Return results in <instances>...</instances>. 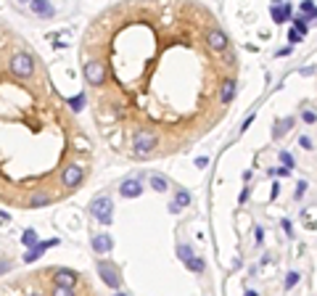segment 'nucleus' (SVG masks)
Masks as SVG:
<instances>
[{
    "label": "nucleus",
    "mask_w": 317,
    "mask_h": 296,
    "mask_svg": "<svg viewBox=\"0 0 317 296\" xmlns=\"http://www.w3.org/2000/svg\"><path fill=\"white\" fill-rule=\"evenodd\" d=\"M11 71H14L16 77H21V80H27V77H32V71H35V58H32L29 53H14L8 61Z\"/></svg>",
    "instance_id": "nucleus-1"
},
{
    "label": "nucleus",
    "mask_w": 317,
    "mask_h": 296,
    "mask_svg": "<svg viewBox=\"0 0 317 296\" xmlns=\"http://www.w3.org/2000/svg\"><path fill=\"white\" fill-rule=\"evenodd\" d=\"M90 212H93V217L98 222H103V225H111V214H114V201L108 199V196H101V199H93V204H90Z\"/></svg>",
    "instance_id": "nucleus-2"
},
{
    "label": "nucleus",
    "mask_w": 317,
    "mask_h": 296,
    "mask_svg": "<svg viewBox=\"0 0 317 296\" xmlns=\"http://www.w3.org/2000/svg\"><path fill=\"white\" fill-rule=\"evenodd\" d=\"M98 275L103 278V283H106V286H111V288H119V286H122V273H119V267H116L114 262L101 259V262H98Z\"/></svg>",
    "instance_id": "nucleus-3"
},
{
    "label": "nucleus",
    "mask_w": 317,
    "mask_h": 296,
    "mask_svg": "<svg viewBox=\"0 0 317 296\" xmlns=\"http://www.w3.org/2000/svg\"><path fill=\"white\" fill-rule=\"evenodd\" d=\"M135 154L138 156H148L153 151V146H156V135L151 133V130H140L138 135H135Z\"/></svg>",
    "instance_id": "nucleus-4"
},
{
    "label": "nucleus",
    "mask_w": 317,
    "mask_h": 296,
    "mask_svg": "<svg viewBox=\"0 0 317 296\" xmlns=\"http://www.w3.org/2000/svg\"><path fill=\"white\" fill-rule=\"evenodd\" d=\"M85 80L90 82V85H103L106 82V67H103L101 61H90V64H85Z\"/></svg>",
    "instance_id": "nucleus-5"
},
{
    "label": "nucleus",
    "mask_w": 317,
    "mask_h": 296,
    "mask_svg": "<svg viewBox=\"0 0 317 296\" xmlns=\"http://www.w3.org/2000/svg\"><path fill=\"white\" fill-rule=\"evenodd\" d=\"M77 278H80V275H77L74 270H66V267H61V270H56V273H53L56 286H61V288H74Z\"/></svg>",
    "instance_id": "nucleus-6"
},
{
    "label": "nucleus",
    "mask_w": 317,
    "mask_h": 296,
    "mask_svg": "<svg viewBox=\"0 0 317 296\" xmlns=\"http://www.w3.org/2000/svg\"><path fill=\"white\" fill-rule=\"evenodd\" d=\"M119 193L125 196V199H138V196L143 193V185H140V177H127V180L119 185Z\"/></svg>",
    "instance_id": "nucleus-7"
},
{
    "label": "nucleus",
    "mask_w": 317,
    "mask_h": 296,
    "mask_svg": "<svg viewBox=\"0 0 317 296\" xmlns=\"http://www.w3.org/2000/svg\"><path fill=\"white\" fill-rule=\"evenodd\" d=\"M206 45L219 53V50L228 48V35H225L222 29H209V32H206Z\"/></svg>",
    "instance_id": "nucleus-8"
},
{
    "label": "nucleus",
    "mask_w": 317,
    "mask_h": 296,
    "mask_svg": "<svg viewBox=\"0 0 317 296\" xmlns=\"http://www.w3.org/2000/svg\"><path fill=\"white\" fill-rule=\"evenodd\" d=\"M61 180H63V185H66V188H77V185L82 182V167H77V164H69V167L63 169Z\"/></svg>",
    "instance_id": "nucleus-9"
},
{
    "label": "nucleus",
    "mask_w": 317,
    "mask_h": 296,
    "mask_svg": "<svg viewBox=\"0 0 317 296\" xmlns=\"http://www.w3.org/2000/svg\"><path fill=\"white\" fill-rule=\"evenodd\" d=\"M270 14H273L275 24H288L291 16H294V8H291L288 3H275L273 8H270Z\"/></svg>",
    "instance_id": "nucleus-10"
},
{
    "label": "nucleus",
    "mask_w": 317,
    "mask_h": 296,
    "mask_svg": "<svg viewBox=\"0 0 317 296\" xmlns=\"http://www.w3.org/2000/svg\"><path fill=\"white\" fill-rule=\"evenodd\" d=\"M114 249V238L108 233H98V235H93V251L95 254H108Z\"/></svg>",
    "instance_id": "nucleus-11"
},
{
    "label": "nucleus",
    "mask_w": 317,
    "mask_h": 296,
    "mask_svg": "<svg viewBox=\"0 0 317 296\" xmlns=\"http://www.w3.org/2000/svg\"><path fill=\"white\" fill-rule=\"evenodd\" d=\"M48 204H50V193H48V190H35V193H32V199H29V206L32 209L48 206Z\"/></svg>",
    "instance_id": "nucleus-12"
},
{
    "label": "nucleus",
    "mask_w": 317,
    "mask_h": 296,
    "mask_svg": "<svg viewBox=\"0 0 317 296\" xmlns=\"http://www.w3.org/2000/svg\"><path fill=\"white\" fill-rule=\"evenodd\" d=\"M29 8L35 11V14H40V16H53L56 14V8L50 3H45V0H32Z\"/></svg>",
    "instance_id": "nucleus-13"
},
{
    "label": "nucleus",
    "mask_w": 317,
    "mask_h": 296,
    "mask_svg": "<svg viewBox=\"0 0 317 296\" xmlns=\"http://www.w3.org/2000/svg\"><path fill=\"white\" fill-rule=\"evenodd\" d=\"M219 98H222V103H230L232 98H235V80H225V82H222Z\"/></svg>",
    "instance_id": "nucleus-14"
},
{
    "label": "nucleus",
    "mask_w": 317,
    "mask_h": 296,
    "mask_svg": "<svg viewBox=\"0 0 317 296\" xmlns=\"http://www.w3.org/2000/svg\"><path fill=\"white\" fill-rule=\"evenodd\" d=\"M148 180H151V188L156 190V193H164V190L169 188V182H167V177H164V175H151Z\"/></svg>",
    "instance_id": "nucleus-15"
},
{
    "label": "nucleus",
    "mask_w": 317,
    "mask_h": 296,
    "mask_svg": "<svg viewBox=\"0 0 317 296\" xmlns=\"http://www.w3.org/2000/svg\"><path fill=\"white\" fill-rule=\"evenodd\" d=\"M299 11L309 19V22H312V19H317V5L312 3V0H304V3H299Z\"/></svg>",
    "instance_id": "nucleus-16"
},
{
    "label": "nucleus",
    "mask_w": 317,
    "mask_h": 296,
    "mask_svg": "<svg viewBox=\"0 0 317 296\" xmlns=\"http://www.w3.org/2000/svg\"><path fill=\"white\" fill-rule=\"evenodd\" d=\"M185 267L190 270V273H204V270H206V262H204V256H193V259L188 262Z\"/></svg>",
    "instance_id": "nucleus-17"
},
{
    "label": "nucleus",
    "mask_w": 317,
    "mask_h": 296,
    "mask_svg": "<svg viewBox=\"0 0 317 296\" xmlns=\"http://www.w3.org/2000/svg\"><path fill=\"white\" fill-rule=\"evenodd\" d=\"M21 243H24V246H29V249H35L40 241H37V233L29 228V230H24V235H21Z\"/></svg>",
    "instance_id": "nucleus-18"
},
{
    "label": "nucleus",
    "mask_w": 317,
    "mask_h": 296,
    "mask_svg": "<svg viewBox=\"0 0 317 296\" xmlns=\"http://www.w3.org/2000/svg\"><path fill=\"white\" fill-rule=\"evenodd\" d=\"M177 256H180V259H183L185 265H188V262H190L196 254H193V249L188 246V243H180V246H177Z\"/></svg>",
    "instance_id": "nucleus-19"
},
{
    "label": "nucleus",
    "mask_w": 317,
    "mask_h": 296,
    "mask_svg": "<svg viewBox=\"0 0 317 296\" xmlns=\"http://www.w3.org/2000/svg\"><path fill=\"white\" fill-rule=\"evenodd\" d=\"M291 127H294V119H291V116H288L286 122H277V124H275V133H273V137H280L283 133H288Z\"/></svg>",
    "instance_id": "nucleus-20"
},
{
    "label": "nucleus",
    "mask_w": 317,
    "mask_h": 296,
    "mask_svg": "<svg viewBox=\"0 0 317 296\" xmlns=\"http://www.w3.org/2000/svg\"><path fill=\"white\" fill-rule=\"evenodd\" d=\"M294 24H296V32H299V35H307L309 32V19L307 16H296Z\"/></svg>",
    "instance_id": "nucleus-21"
},
{
    "label": "nucleus",
    "mask_w": 317,
    "mask_h": 296,
    "mask_svg": "<svg viewBox=\"0 0 317 296\" xmlns=\"http://www.w3.org/2000/svg\"><path fill=\"white\" fill-rule=\"evenodd\" d=\"M299 280H301V275L294 270V273H288V275H286V283H283V288H286V291H291V288H294Z\"/></svg>",
    "instance_id": "nucleus-22"
},
{
    "label": "nucleus",
    "mask_w": 317,
    "mask_h": 296,
    "mask_svg": "<svg viewBox=\"0 0 317 296\" xmlns=\"http://www.w3.org/2000/svg\"><path fill=\"white\" fill-rule=\"evenodd\" d=\"M174 204H177L180 209L188 206V204H190V193H188V190H177V196H174Z\"/></svg>",
    "instance_id": "nucleus-23"
},
{
    "label": "nucleus",
    "mask_w": 317,
    "mask_h": 296,
    "mask_svg": "<svg viewBox=\"0 0 317 296\" xmlns=\"http://www.w3.org/2000/svg\"><path fill=\"white\" fill-rule=\"evenodd\" d=\"M40 254H42V249H40V246L29 249V251H27V256H24V262H29V265H32V262H37V259H40Z\"/></svg>",
    "instance_id": "nucleus-24"
},
{
    "label": "nucleus",
    "mask_w": 317,
    "mask_h": 296,
    "mask_svg": "<svg viewBox=\"0 0 317 296\" xmlns=\"http://www.w3.org/2000/svg\"><path fill=\"white\" fill-rule=\"evenodd\" d=\"M69 106H72L74 111H80L82 106H85V93H80L77 98H72V101H69Z\"/></svg>",
    "instance_id": "nucleus-25"
},
{
    "label": "nucleus",
    "mask_w": 317,
    "mask_h": 296,
    "mask_svg": "<svg viewBox=\"0 0 317 296\" xmlns=\"http://www.w3.org/2000/svg\"><path fill=\"white\" fill-rule=\"evenodd\" d=\"M280 161H283V167H286V169H294V156H291L288 151H280Z\"/></svg>",
    "instance_id": "nucleus-26"
},
{
    "label": "nucleus",
    "mask_w": 317,
    "mask_h": 296,
    "mask_svg": "<svg viewBox=\"0 0 317 296\" xmlns=\"http://www.w3.org/2000/svg\"><path fill=\"white\" fill-rule=\"evenodd\" d=\"M301 119L307 122V124H315L317 122V114H315V111H309V109H304L301 111Z\"/></svg>",
    "instance_id": "nucleus-27"
},
{
    "label": "nucleus",
    "mask_w": 317,
    "mask_h": 296,
    "mask_svg": "<svg viewBox=\"0 0 317 296\" xmlns=\"http://www.w3.org/2000/svg\"><path fill=\"white\" fill-rule=\"evenodd\" d=\"M53 296H74V288H61V286H56V288H53Z\"/></svg>",
    "instance_id": "nucleus-28"
},
{
    "label": "nucleus",
    "mask_w": 317,
    "mask_h": 296,
    "mask_svg": "<svg viewBox=\"0 0 317 296\" xmlns=\"http://www.w3.org/2000/svg\"><path fill=\"white\" fill-rule=\"evenodd\" d=\"M270 175H273V177H288V175H291V169L277 167V169H270Z\"/></svg>",
    "instance_id": "nucleus-29"
},
{
    "label": "nucleus",
    "mask_w": 317,
    "mask_h": 296,
    "mask_svg": "<svg viewBox=\"0 0 317 296\" xmlns=\"http://www.w3.org/2000/svg\"><path fill=\"white\" fill-rule=\"evenodd\" d=\"M304 190H307V182H304V180H299V185H296V199H301V196H304Z\"/></svg>",
    "instance_id": "nucleus-30"
},
{
    "label": "nucleus",
    "mask_w": 317,
    "mask_h": 296,
    "mask_svg": "<svg viewBox=\"0 0 317 296\" xmlns=\"http://www.w3.org/2000/svg\"><path fill=\"white\" fill-rule=\"evenodd\" d=\"M299 146L309 151V148H312V140H309V137H307V135H301V137H299Z\"/></svg>",
    "instance_id": "nucleus-31"
},
{
    "label": "nucleus",
    "mask_w": 317,
    "mask_h": 296,
    "mask_svg": "<svg viewBox=\"0 0 317 296\" xmlns=\"http://www.w3.org/2000/svg\"><path fill=\"white\" fill-rule=\"evenodd\" d=\"M249 196H251V190H249V188H243V193L238 196V201H241V204H246V201H249Z\"/></svg>",
    "instance_id": "nucleus-32"
},
{
    "label": "nucleus",
    "mask_w": 317,
    "mask_h": 296,
    "mask_svg": "<svg viewBox=\"0 0 317 296\" xmlns=\"http://www.w3.org/2000/svg\"><path fill=\"white\" fill-rule=\"evenodd\" d=\"M280 228H283V230H286V233H288V235H291V233H294V225H291V222H288V220H283V222H280Z\"/></svg>",
    "instance_id": "nucleus-33"
},
{
    "label": "nucleus",
    "mask_w": 317,
    "mask_h": 296,
    "mask_svg": "<svg viewBox=\"0 0 317 296\" xmlns=\"http://www.w3.org/2000/svg\"><path fill=\"white\" fill-rule=\"evenodd\" d=\"M288 37H291V43H299V40H301V35H299L296 29H291V32H288Z\"/></svg>",
    "instance_id": "nucleus-34"
},
{
    "label": "nucleus",
    "mask_w": 317,
    "mask_h": 296,
    "mask_svg": "<svg viewBox=\"0 0 317 296\" xmlns=\"http://www.w3.org/2000/svg\"><path fill=\"white\" fill-rule=\"evenodd\" d=\"M206 164H209V159H206V156H198V159H196V167H206Z\"/></svg>",
    "instance_id": "nucleus-35"
},
{
    "label": "nucleus",
    "mask_w": 317,
    "mask_h": 296,
    "mask_svg": "<svg viewBox=\"0 0 317 296\" xmlns=\"http://www.w3.org/2000/svg\"><path fill=\"white\" fill-rule=\"evenodd\" d=\"M251 122H254V114H251V116H249V119H246V122L241 124V130H249V127H251Z\"/></svg>",
    "instance_id": "nucleus-36"
},
{
    "label": "nucleus",
    "mask_w": 317,
    "mask_h": 296,
    "mask_svg": "<svg viewBox=\"0 0 317 296\" xmlns=\"http://www.w3.org/2000/svg\"><path fill=\"white\" fill-rule=\"evenodd\" d=\"M246 296H256V291H246Z\"/></svg>",
    "instance_id": "nucleus-37"
},
{
    "label": "nucleus",
    "mask_w": 317,
    "mask_h": 296,
    "mask_svg": "<svg viewBox=\"0 0 317 296\" xmlns=\"http://www.w3.org/2000/svg\"><path fill=\"white\" fill-rule=\"evenodd\" d=\"M114 296H127V294H122V291H116V294H114Z\"/></svg>",
    "instance_id": "nucleus-38"
}]
</instances>
